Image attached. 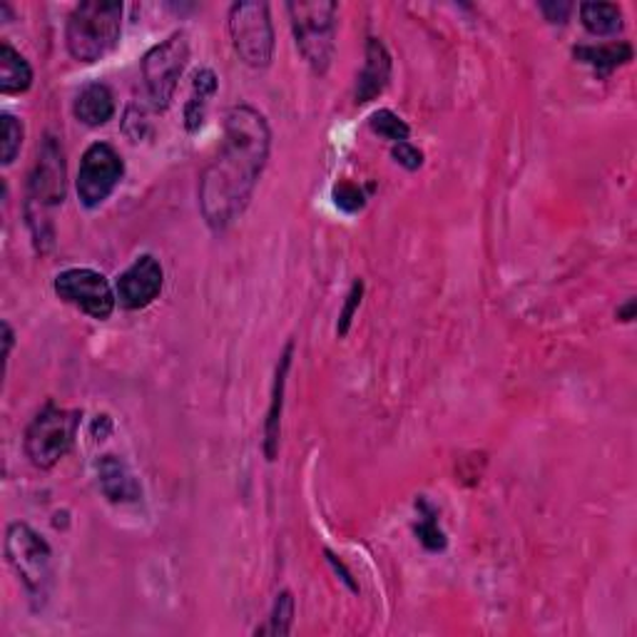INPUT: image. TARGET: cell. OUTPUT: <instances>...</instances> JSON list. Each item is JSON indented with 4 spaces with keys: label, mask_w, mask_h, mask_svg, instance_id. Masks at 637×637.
<instances>
[{
    "label": "cell",
    "mask_w": 637,
    "mask_h": 637,
    "mask_svg": "<svg viewBox=\"0 0 637 637\" xmlns=\"http://www.w3.org/2000/svg\"><path fill=\"white\" fill-rule=\"evenodd\" d=\"M272 150V130L255 105L226 110L220 152L199 174V212L212 232H226L249 207Z\"/></svg>",
    "instance_id": "cell-1"
},
{
    "label": "cell",
    "mask_w": 637,
    "mask_h": 637,
    "mask_svg": "<svg viewBox=\"0 0 637 637\" xmlns=\"http://www.w3.org/2000/svg\"><path fill=\"white\" fill-rule=\"evenodd\" d=\"M68 195V164L63 145L52 135H46L35 155L33 170L25 187V224L33 234L35 247L48 252L56 242V212Z\"/></svg>",
    "instance_id": "cell-2"
},
{
    "label": "cell",
    "mask_w": 637,
    "mask_h": 637,
    "mask_svg": "<svg viewBox=\"0 0 637 637\" xmlns=\"http://www.w3.org/2000/svg\"><path fill=\"white\" fill-rule=\"evenodd\" d=\"M122 13L118 0H85L68 15L65 46L73 60L85 65L98 63L118 48L122 35Z\"/></svg>",
    "instance_id": "cell-3"
},
{
    "label": "cell",
    "mask_w": 637,
    "mask_h": 637,
    "mask_svg": "<svg viewBox=\"0 0 637 637\" xmlns=\"http://www.w3.org/2000/svg\"><path fill=\"white\" fill-rule=\"evenodd\" d=\"M189 60V38L185 30L172 33L170 38L157 42L143 56L139 75H143V90H139L137 105H143L147 112L160 115L172 105L177 93L180 77L185 73Z\"/></svg>",
    "instance_id": "cell-4"
},
{
    "label": "cell",
    "mask_w": 637,
    "mask_h": 637,
    "mask_svg": "<svg viewBox=\"0 0 637 637\" xmlns=\"http://www.w3.org/2000/svg\"><path fill=\"white\" fill-rule=\"evenodd\" d=\"M294 42L314 75H327L336 52L339 5L331 0H294L286 5Z\"/></svg>",
    "instance_id": "cell-5"
},
{
    "label": "cell",
    "mask_w": 637,
    "mask_h": 637,
    "mask_svg": "<svg viewBox=\"0 0 637 637\" xmlns=\"http://www.w3.org/2000/svg\"><path fill=\"white\" fill-rule=\"evenodd\" d=\"M5 558L33 603H46L52 586V551L48 540L28 523H11L5 530Z\"/></svg>",
    "instance_id": "cell-6"
},
{
    "label": "cell",
    "mask_w": 637,
    "mask_h": 637,
    "mask_svg": "<svg viewBox=\"0 0 637 637\" xmlns=\"http://www.w3.org/2000/svg\"><path fill=\"white\" fill-rule=\"evenodd\" d=\"M81 412H68L56 404H48L42 412L33 418L25 429L23 449L30 464L40 470L56 468L60 461L73 449L77 426H81Z\"/></svg>",
    "instance_id": "cell-7"
},
{
    "label": "cell",
    "mask_w": 637,
    "mask_h": 637,
    "mask_svg": "<svg viewBox=\"0 0 637 637\" xmlns=\"http://www.w3.org/2000/svg\"><path fill=\"white\" fill-rule=\"evenodd\" d=\"M226 28L234 52L240 60L252 70H265L272 65L274 58V23L272 11L261 0H249V3H234L226 17Z\"/></svg>",
    "instance_id": "cell-8"
},
{
    "label": "cell",
    "mask_w": 637,
    "mask_h": 637,
    "mask_svg": "<svg viewBox=\"0 0 637 637\" xmlns=\"http://www.w3.org/2000/svg\"><path fill=\"white\" fill-rule=\"evenodd\" d=\"M122 177H125V162L115 147L108 143H93L85 150L81 170H77V199L87 209H98L108 203Z\"/></svg>",
    "instance_id": "cell-9"
},
{
    "label": "cell",
    "mask_w": 637,
    "mask_h": 637,
    "mask_svg": "<svg viewBox=\"0 0 637 637\" xmlns=\"http://www.w3.org/2000/svg\"><path fill=\"white\" fill-rule=\"evenodd\" d=\"M52 290L70 307L81 309L98 321L110 319L118 304V294L108 282V277L87 267H73L60 272L52 282Z\"/></svg>",
    "instance_id": "cell-10"
},
{
    "label": "cell",
    "mask_w": 637,
    "mask_h": 637,
    "mask_svg": "<svg viewBox=\"0 0 637 637\" xmlns=\"http://www.w3.org/2000/svg\"><path fill=\"white\" fill-rule=\"evenodd\" d=\"M162 286H164L162 265L152 255H143L120 274L115 294L122 309L139 311L150 307L157 296L162 294Z\"/></svg>",
    "instance_id": "cell-11"
},
{
    "label": "cell",
    "mask_w": 637,
    "mask_h": 637,
    "mask_svg": "<svg viewBox=\"0 0 637 637\" xmlns=\"http://www.w3.org/2000/svg\"><path fill=\"white\" fill-rule=\"evenodd\" d=\"M98 483L110 503H137L143 499V486L133 468L118 453H105L98 458Z\"/></svg>",
    "instance_id": "cell-12"
},
{
    "label": "cell",
    "mask_w": 637,
    "mask_h": 637,
    "mask_svg": "<svg viewBox=\"0 0 637 637\" xmlns=\"http://www.w3.org/2000/svg\"><path fill=\"white\" fill-rule=\"evenodd\" d=\"M391 81V52L379 38L366 40V52H364V68L359 77H356V90H354V102L366 105L377 100L379 95L387 90Z\"/></svg>",
    "instance_id": "cell-13"
},
{
    "label": "cell",
    "mask_w": 637,
    "mask_h": 637,
    "mask_svg": "<svg viewBox=\"0 0 637 637\" xmlns=\"http://www.w3.org/2000/svg\"><path fill=\"white\" fill-rule=\"evenodd\" d=\"M292 356H294V342H286L284 352L279 354L274 383H272V399H269V412L265 418V456L269 464L279 456V436H282V414H284V391H286V377L292 369Z\"/></svg>",
    "instance_id": "cell-14"
},
{
    "label": "cell",
    "mask_w": 637,
    "mask_h": 637,
    "mask_svg": "<svg viewBox=\"0 0 637 637\" xmlns=\"http://www.w3.org/2000/svg\"><path fill=\"white\" fill-rule=\"evenodd\" d=\"M115 95L105 83L85 85L73 102V115L87 127H102L115 118Z\"/></svg>",
    "instance_id": "cell-15"
},
{
    "label": "cell",
    "mask_w": 637,
    "mask_h": 637,
    "mask_svg": "<svg viewBox=\"0 0 637 637\" xmlns=\"http://www.w3.org/2000/svg\"><path fill=\"white\" fill-rule=\"evenodd\" d=\"M220 90V81L209 68H199L195 75H192L189 85V98L185 102V127L187 133H197L199 127L205 125L209 102Z\"/></svg>",
    "instance_id": "cell-16"
},
{
    "label": "cell",
    "mask_w": 637,
    "mask_h": 637,
    "mask_svg": "<svg viewBox=\"0 0 637 637\" xmlns=\"http://www.w3.org/2000/svg\"><path fill=\"white\" fill-rule=\"evenodd\" d=\"M573 56L578 63L590 65L600 75H610L613 70L627 65L633 60L630 42H605V46H578L573 48Z\"/></svg>",
    "instance_id": "cell-17"
},
{
    "label": "cell",
    "mask_w": 637,
    "mask_h": 637,
    "mask_svg": "<svg viewBox=\"0 0 637 637\" xmlns=\"http://www.w3.org/2000/svg\"><path fill=\"white\" fill-rule=\"evenodd\" d=\"M33 85V68L11 42L0 46V93L3 95H21L30 90Z\"/></svg>",
    "instance_id": "cell-18"
},
{
    "label": "cell",
    "mask_w": 637,
    "mask_h": 637,
    "mask_svg": "<svg viewBox=\"0 0 637 637\" xmlns=\"http://www.w3.org/2000/svg\"><path fill=\"white\" fill-rule=\"evenodd\" d=\"M580 23L596 38H610L623 30V8L617 3H580Z\"/></svg>",
    "instance_id": "cell-19"
},
{
    "label": "cell",
    "mask_w": 637,
    "mask_h": 637,
    "mask_svg": "<svg viewBox=\"0 0 637 637\" xmlns=\"http://www.w3.org/2000/svg\"><path fill=\"white\" fill-rule=\"evenodd\" d=\"M292 623H294V596L290 590L279 592L272 613H269L267 623L259 625L255 635H272V637H286L292 633Z\"/></svg>",
    "instance_id": "cell-20"
},
{
    "label": "cell",
    "mask_w": 637,
    "mask_h": 637,
    "mask_svg": "<svg viewBox=\"0 0 637 637\" xmlns=\"http://www.w3.org/2000/svg\"><path fill=\"white\" fill-rule=\"evenodd\" d=\"M416 509L421 511V520L416 523V536L421 540V546L431 553H441L446 548V534L439 528V520H436V511L424 499L416 503Z\"/></svg>",
    "instance_id": "cell-21"
},
{
    "label": "cell",
    "mask_w": 637,
    "mask_h": 637,
    "mask_svg": "<svg viewBox=\"0 0 637 637\" xmlns=\"http://www.w3.org/2000/svg\"><path fill=\"white\" fill-rule=\"evenodd\" d=\"M369 127L377 133L379 137L389 139V143H406L408 135H412V127L406 125V120H401L394 110H377L369 118Z\"/></svg>",
    "instance_id": "cell-22"
},
{
    "label": "cell",
    "mask_w": 637,
    "mask_h": 637,
    "mask_svg": "<svg viewBox=\"0 0 637 637\" xmlns=\"http://www.w3.org/2000/svg\"><path fill=\"white\" fill-rule=\"evenodd\" d=\"M0 125H3V143H0V162H3L5 168H11V164L15 162V157L21 155L25 130H23V122L17 118H13L11 112H3V118H0Z\"/></svg>",
    "instance_id": "cell-23"
},
{
    "label": "cell",
    "mask_w": 637,
    "mask_h": 637,
    "mask_svg": "<svg viewBox=\"0 0 637 637\" xmlns=\"http://www.w3.org/2000/svg\"><path fill=\"white\" fill-rule=\"evenodd\" d=\"M331 197H334V205L346 215L362 212L364 205H366L364 189L359 185H354V182H348V180L334 185V192H331Z\"/></svg>",
    "instance_id": "cell-24"
},
{
    "label": "cell",
    "mask_w": 637,
    "mask_h": 637,
    "mask_svg": "<svg viewBox=\"0 0 637 637\" xmlns=\"http://www.w3.org/2000/svg\"><path fill=\"white\" fill-rule=\"evenodd\" d=\"M362 299H364V282L362 279H356L352 284V290L346 294V304L342 314H339V324H336V334L339 336H346L348 329H352V321H354V314L356 309L362 307Z\"/></svg>",
    "instance_id": "cell-25"
},
{
    "label": "cell",
    "mask_w": 637,
    "mask_h": 637,
    "mask_svg": "<svg viewBox=\"0 0 637 637\" xmlns=\"http://www.w3.org/2000/svg\"><path fill=\"white\" fill-rule=\"evenodd\" d=\"M391 157L401 164V168H406L408 172H416L424 168V152L418 150L416 145H412L406 139V143H396L394 147H391Z\"/></svg>",
    "instance_id": "cell-26"
},
{
    "label": "cell",
    "mask_w": 637,
    "mask_h": 637,
    "mask_svg": "<svg viewBox=\"0 0 637 637\" xmlns=\"http://www.w3.org/2000/svg\"><path fill=\"white\" fill-rule=\"evenodd\" d=\"M540 13L546 15V21L548 23H553V25H558V23H568V17H571V13H573V3H540Z\"/></svg>",
    "instance_id": "cell-27"
},
{
    "label": "cell",
    "mask_w": 637,
    "mask_h": 637,
    "mask_svg": "<svg viewBox=\"0 0 637 637\" xmlns=\"http://www.w3.org/2000/svg\"><path fill=\"white\" fill-rule=\"evenodd\" d=\"M327 558H329V563H331V565H334V571H336V573H342V580L346 583V586H348V588H352L354 592H359V586H356V583H354V575H352V573H348V568H346V565H344L342 561H339V558H336L334 553H331V551H327Z\"/></svg>",
    "instance_id": "cell-28"
},
{
    "label": "cell",
    "mask_w": 637,
    "mask_h": 637,
    "mask_svg": "<svg viewBox=\"0 0 637 637\" xmlns=\"http://www.w3.org/2000/svg\"><path fill=\"white\" fill-rule=\"evenodd\" d=\"M635 311H637V307H635V299H627L623 307H617V311H615V317L623 321V324H630V321L635 319Z\"/></svg>",
    "instance_id": "cell-29"
},
{
    "label": "cell",
    "mask_w": 637,
    "mask_h": 637,
    "mask_svg": "<svg viewBox=\"0 0 637 637\" xmlns=\"http://www.w3.org/2000/svg\"><path fill=\"white\" fill-rule=\"evenodd\" d=\"M13 329L8 321H3V359L8 362V356H11V348H13Z\"/></svg>",
    "instance_id": "cell-30"
}]
</instances>
